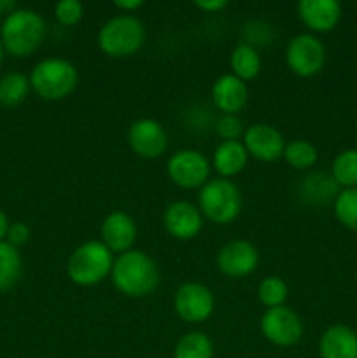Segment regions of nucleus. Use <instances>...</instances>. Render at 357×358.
<instances>
[{
    "instance_id": "obj_1",
    "label": "nucleus",
    "mask_w": 357,
    "mask_h": 358,
    "mask_svg": "<svg viewBox=\"0 0 357 358\" xmlns=\"http://www.w3.org/2000/svg\"><path fill=\"white\" fill-rule=\"evenodd\" d=\"M111 280L119 294L132 299H142L150 296L160 285V269L150 255L132 248L114 259Z\"/></svg>"
},
{
    "instance_id": "obj_2",
    "label": "nucleus",
    "mask_w": 357,
    "mask_h": 358,
    "mask_svg": "<svg viewBox=\"0 0 357 358\" xmlns=\"http://www.w3.org/2000/svg\"><path fill=\"white\" fill-rule=\"evenodd\" d=\"M46 35V21L34 9H14L4 20L0 42L6 52L16 58L30 56L41 48Z\"/></svg>"
},
{
    "instance_id": "obj_3",
    "label": "nucleus",
    "mask_w": 357,
    "mask_h": 358,
    "mask_svg": "<svg viewBox=\"0 0 357 358\" xmlns=\"http://www.w3.org/2000/svg\"><path fill=\"white\" fill-rule=\"evenodd\" d=\"M30 86L42 100L62 101L76 91L79 72L69 59L51 56L44 58L31 69Z\"/></svg>"
},
{
    "instance_id": "obj_4",
    "label": "nucleus",
    "mask_w": 357,
    "mask_h": 358,
    "mask_svg": "<svg viewBox=\"0 0 357 358\" xmlns=\"http://www.w3.org/2000/svg\"><path fill=\"white\" fill-rule=\"evenodd\" d=\"M114 254L98 240H88L74 248L66 261V275L77 287H94L111 276Z\"/></svg>"
},
{
    "instance_id": "obj_5",
    "label": "nucleus",
    "mask_w": 357,
    "mask_h": 358,
    "mask_svg": "<svg viewBox=\"0 0 357 358\" xmlns=\"http://www.w3.org/2000/svg\"><path fill=\"white\" fill-rule=\"evenodd\" d=\"M97 41L108 58H128L146 42V27L133 14H118L102 24Z\"/></svg>"
},
{
    "instance_id": "obj_6",
    "label": "nucleus",
    "mask_w": 357,
    "mask_h": 358,
    "mask_svg": "<svg viewBox=\"0 0 357 358\" xmlns=\"http://www.w3.org/2000/svg\"><path fill=\"white\" fill-rule=\"evenodd\" d=\"M241 192L230 178H214L209 180L198 192V208L203 219L214 224H230L240 215Z\"/></svg>"
},
{
    "instance_id": "obj_7",
    "label": "nucleus",
    "mask_w": 357,
    "mask_h": 358,
    "mask_svg": "<svg viewBox=\"0 0 357 358\" xmlns=\"http://www.w3.org/2000/svg\"><path fill=\"white\" fill-rule=\"evenodd\" d=\"M286 63L293 73L300 77H314L324 69L326 48L314 34H298L287 42Z\"/></svg>"
},
{
    "instance_id": "obj_8",
    "label": "nucleus",
    "mask_w": 357,
    "mask_h": 358,
    "mask_svg": "<svg viewBox=\"0 0 357 358\" xmlns=\"http://www.w3.org/2000/svg\"><path fill=\"white\" fill-rule=\"evenodd\" d=\"M167 175L181 189H202L209 182L210 161L196 149H182L167 161Z\"/></svg>"
},
{
    "instance_id": "obj_9",
    "label": "nucleus",
    "mask_w": 357,
    "mask_h": 358,
    "mask_svg": "<svg viewBox=\"0 0 357 358\" xmlns=\"http://www.w3.org/2000/svg\"><path fill=\"white\" fill-rule=\"evenodd\" d=\"M259 329L265 339L279 348H289L303 338L304 325L300 315L287 306L272 308L262 313Z\"/></svg>"
},
{
    "instance_id": "obj_10",
    "label": "nucleus",
    "mask_w": 357,
    "mask_h": 358,
    "mask_svg": "<svg viewBox=\"0 0 357 358\" xmlns=\"http://www.w3.org/2000/svg\"><path fill=\"white\" fill-rule=\"evenodd\" d=\"M174 310L186 324H203L212 317L216 299L212 290L200 282H186L174 296Z\"/></svg>"
},
{
    "instance_id": "obj_11",
    "label": "nucleus",
    "mask_w": 357,
    "mask_h": 358,
    "mask_svg": "<svg viewBox=\"0 0 357 358\" xmlns=\"http://www.w3.org/2000/svg\"><path fill=\"white\" fill-rule=\"evenodd\" d=\"M128 145L142 159H158L167 152V129L153 117L135 119L128 128Z\"/></svg>"
},
{
    "instance_id": "obj_12",
    "label": "nucleus",
    "mask_w": 357,
    "mask_h": 358,
    "mask_svg": "<svg viewBox=\"0 0 357 358\" xmlns=\"http://www.w3.org/2000/svg\"><path fill=\"white\" fill-rule=\"evenodd\" d=\"M217 269L227 278H244L259 266V252L251 241L234 238L219 248L216 255Z\"/></svg>"
},
{
    "instance_id": "obj_13",
    "label": "nucleus",
    "mask_w": 357,
    "mask_h": 358,
    "mask_svg": "<svg viewBox=\"0 0 357 358\" xmlns=\"http://www.w3.org/2000/svg\"><path fill=\"white\" fill-rule=\"evenodd\" d=\"M241 143L247 149L248 156L262 163H273L280 159L286 149L284 135L272 124L266 122H254L245 128Z\"/></svg>"
},
{
    "instance_id": "obj_14",
    "label": "nucleus",
    "mask_w": 357,
    "mask_h": 358,
    "mask_svg": "<svg viewBox=\"0 0 357 358\" xmlns=\"http://www.w3.org/2000/svg\"><path fill=\"white\" fill-rule=\"evenodd\" d=\"M100 236L102 243L112 254L119 255L132 250L136 241V236H139V229H136L135 219L130 213L122 212V210H114V212L105 215V219L102 220Z\"/></svg>"
},
{
    "instance_id": "obj_15",
    "label": "nucleus",
    "mask_w": 357,
    "mask_h": 358,
    "mask_svg": "<svg viewBox=\"0 0 357 358\" xmlns=\"http://www.w3.org/2000/svg\"><path fill=\"white\" fill-rule=\"evenodd\" d=\"M163 226L172 238L181 241L192 240L203 229V215L189 201H174L163 213Z\"/></svg>"
},
{
    "instance_id": "obj_16",
    "label": "nucleus",
    "mask_w": 357,
    "mask_h": 358,
    "mask_svg": "<svg viewBox=\"0 0 357 358\" xmlns=\"http://www.w3.org/2000/svg\"><path fill=\"white\" fill-rule=\"evenodd\" d=\"M298 16L312 34H328L342 20L338 0H300Z\"/></svg>"
},
{
    "instance_id": "obj_17",
    "label": "nucleus",
    "mask_w": 357,
    "mask_h": 358,
    "mask_svg": "<svg viewBox=\"0 0 357 358\" xmlns=\"http://www.w3.org/2000/svg\"><path fill=\"white\" fill-rule=\"evenodd\" d=\"M212 101L220 114L237 115L248 101V86L233 73H223L212 84Z\"/></svg>"
},
{
    "instance_id": "obj_18",
    "label": "nucleus",
    "mask_w": 357,
    "mask_h": 358,
    "mask_svg": "<svg viewBox=\"0 0 357 358\" xmlns=\"http://www.w3.org/2000/svg\"><path fill=\"white\" fill-rule=\"evenodd\" d=\"M321 358H357V332L336 324L326 329L318 339Z\"/></svg>"
},
{
    "instance_id": "obj_19",
    "label": "nucleus",
    "mask_w": 357,
    "mask_h": 358,
    "mask_svg": "<svg viewBox=\"0 0 357 358\" xmlns=\"http://www.w3.org/2000/svg\"><path fill=\"white\" fill-rule=\"evenodd\" d=\"M296 192L304 205L321 206L329 201H335L340 191L331 175L322 173V171H312L301 178Z\"/></svg>"
},
{
    "instance_id": "obj_20",
    "label": "nucleus",
    "mask_w": 357,
    "mask_h": 358,
    "mask_svg": "<svg viewBox=\"0 0 357 358\" xmlns=\"http://www.w3.org/2000/svg\"><path fill=\"white\" fill-rule=\"evenodd\" d=\"M248 152L241 140L219 142L212 154V168L220 175V178H231L240 175L247 168Z\"/></svg>"
},
{
    "instance_id": "obj_21",
    "label": "nucleus",
    "mask_w": 357,
    "mask_h": 358,
    "mask_svg": "<svg viewBox=\"0 0 357 358\" xmlns=\"http://www.w3.org/2000/svg\"><path fill=\"white\" fill-rule=\"evenodd\" d=\"M230 69L233 76H237L241 80H252L261 73L262 59L259 55L258 48L240 42L234 45V49L230 55Z\"/></svg>"
},
{
    "instance_id": "obj_22",
    "label": "nucleus",
    "mask_w": 357,
    "mask_h": 358,
    "mask_svg": "<svg viewBox=\"0 0 357 358\" xmlns=\"http://www.w3.org/2000/svg\"><path fill=\"white\" fill-rule=\"evenodd\" d=\"M30 79L21 72H9L0 77V105L16 107L27 100L30 93Z\"/></svg>"
},
{
    "instance_id": "obj_23",
    "label": "nucleus",
    "mask_w": 357,
    "mask_h": 358,
    "mask_svg": "<svg viewBox=\"0 0 357 358\" xmlns=\"http://www.w3.org/2000/svg\"><path fill=\"white\" fill-rule=\"evenodd\" d=\"M174 358H214L212 339L205 332H188L175 345Z\"/></svg>"
},
{
    "instance_id": "obj_24",
    "label": "nucleus",
    "mask_w": 357,
    "mask_h": 358,
    "mask_svg": "<svg viewBox=\"0 0 357 358\" xmlns=\"http://www.w3.org/2000/svg\"><path fill=\"white\" fill-rule=\"evenodd\" d=\"M23 261L16 247L0 241V290H9L20 282Z\"/></svg>"
},
{
    "instance_id": "obj_25",
    "label": "nucleus",
    "mask_w": 357,
    "mask_h": 358,
    "mask_svg": "<svg viewBox=\"0 0 357 358\" xmlns=\"http://www.w3.org/2000/svg\"><path fill=\"white\" fill-rule=\"evenodd\" d=\"M282 157L286 159V163L289 164L294 170H310L317 164L318 161V150L317 147L312 142L303 138H296L293 142L286 143V149H284Z\"/></svg>"
},
{
    "instance_id": "obj_26",
    "label": "nucleus",
    "mask_w": 357,
    "mask_h": 358,
    "mask_svg": "<svg viewBox=\"0 0 357 358\" xmlns=\"http://www.w3.org/2000/svg\"><path fill=\"white\" fill-rule=\"evenodd\" d=\"M331 177L335 178L338 187H357V149L342 150L335 157L331 166Z\"/></svg>"
},
{
    "instance_id": "obj_27",
    "label": "nucleus",
    "mask_w": 357,
    "mask_h": 358,
    "mask_svg": "<svg viewBox=\"0 0 357 358\" xmlns=\"http://www.w3.org/2000/svg\"><path fill=\"white\" fill-rule=\"evenodd\" d=\"M287 297H289V285L280 276H266L258 285V299L262 306H266V310L286 306Z\"/></svg>"
},
{
    "instance_id": "obj_28",
    "label": "nucleus",
    "mask_w": 357,
    "mask_h": 358,
    "mask_svg": "<svg viewBox=\"0 0 357 358\" xmlns=\"http://www.w3.org/2000/svg\"><path fill=\"white\" fill-rule=\"evenodd\" d=\"M332 212L343 227L357 233V187L342 189L332 201Z\"/></svg>"
},
{
    "instance_id": "obj_29",
    "label": "nucleus",
    "mask_w": 357,
    "mask_h": 358,
    "mask_svg": "<svg viewBox=\"0 0 357 358\" xmlns=\"http://www.w3.org/2000/svg\"><path fill=\"white\" fill-rule=\"evenodd\" d=\"M214 129H216V135L219 136L220 142H230V140H240L244 136L245 128L244 122L238 115H230L223 114L214 124Z\"/></svg>"
},
{
    "instance_id": "obj_30",
    "label": "nucleus",
    "mask_w": 357,
    "mask_h": 358,
    "mask_svg": "<svg viewBox=\"0 0 357 358\" xmlns=\"http://www.w3.org/2000/svg\"><path fill=\"white\" fill-rule=\"evenodd\" d=\"M84 16V6L79 0H59L55 3V17L63 27H74Z\"/></svg>"
},
{
    "instance_id": "obj_31",
    "label": "nucleus",
    "mask_w": 357,
    "mask_h": 358,
    "mask_svg": "<svg viewBox=\"0 0 357 358\" xmlns=\"http://www.w3.org/2000/svg\"><path fill=\"white\" fill-rule=\"evenodd\" d=\"M31 236V231L28 227V224L24 222H10L9 224V229H7V236L6 241L10 243L13 247H21V245L28 243Z\"/></svg>"
},
{
    "instance_id": "obj_32",
    "label": "nucleus",
    "mask_w": 357,
    "mask_h": 358,
    "mask_svg": "<svg viewBox=\"0 0 357 358\" xmlns=\"http://www.w3.org/2000/svg\"><path fill=\"white\" fill-rule=\"evenodd\" d=\"M195 6L203 13H219V10L226 9L227 0H196Z\"/></svg>"
},
{
    "instance_id": "obj_33",
    "label": "nucleus",
    "mask_w": 357,
    "mask_h": 358,
    "mask_svg": "<svg viewBox=\"0 0 357 358\" xmlns=\"http://www.w3.org/2000/svg\"><path fill=\"white\" fill-rule=\"evenodd\" d=\"M114 6L119 10H122V14H132L133 10L140 9L144 6V0H115Z\"/></svg>"
},
{
    "instance_id": "obj_34",
    "label": "nucleus",
    "mask_w": 357,
    "mask_h": 358,
    "mask_svg": "<svg viewBox=\"0 0 357 358\" xmlns=\"http://www.w3.org/2000/svg\"><path fill=\"white\" fill-rule=\"evenodd\" d=\"M9 219H7V215L4 213V210L0 208V241H6V236H7V229H9Z\"/></svg>"
},
{
    "instance_id": "obj_35",
    "label": "nucleus",
    "mask_w": 357,
    "mask_h": 358,
    "mask_svg": "<svg viewBox=\"0 0 357 358\" xmlns=\"http://www.w3.org/2000/svg\"><path fill=\"white\" fill-rule=\"evenodd\" d=\"M16 9V3L13 0H0V14H9Z\"/></svg>"
},
{
    "instance_id": "obj_36",
    "label": "nucleus",
    "mask_w": 357,
    "mask_h": 358,
    "mask_svg": "<svg viewBox=\"0 0 357 358\" xmlns=\"http://www.w3.org/2000/svg\"><path fill=\"white\" fill-rule=\"evenodd\" d=\"M4 52H6V49H4L2 42H0V65H2V59H4Z\"/></svg>"
}]
</instances>
